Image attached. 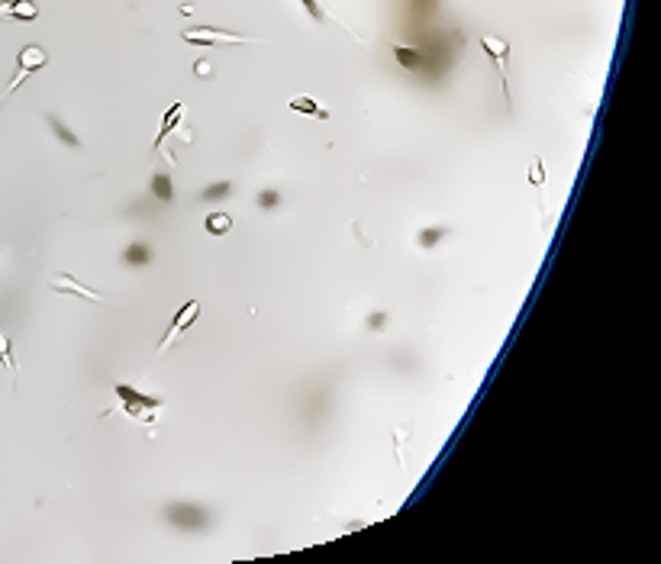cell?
<instances>
[{
	"label": "cell",
	"instance_id": "cell-1",
	"mask_svg": "<svg viewBox=\"0 0 661 564\" xmlns=\"http://www.w3.org/2000/svg\"><path fill=\"white\" fill-rule=\"evenodd\" d=\"M116 396L123 400V413H126L130 420L152 422L155 413L161 410V400H159V396H145V394H139L136 387H130V384H116Z\"/></svg>",
	"mask_w": 661,
	"mask_h": 564
},
{
	"label": "cell",
	"instance_id": "cell-12",
	"mask_svg": "<svg viewBox=\"0 0 661 564\" xmlns=\"http://www.w3.org/2000/svg\"><path fill=\"white\" fill-rule=\"evenodd\" d=\"M49 126H52L55 139H61L68 149H78V145H81V142H78V136H71V132H68V126H61V123H58V116H49Z\"/></svg>",
	"mask_w": 661,
	"mask_h": 564
},
{
	"label": "cell",
	"instance_id": "cell-16",
	"mask_svg": "<svg viewBox=\"0 0 661 564\" xmlns=\"http://www.w3.org/2000/svg\"><path fill=\"white\" fill-rule=\"evenodd\" d=\"M123 258H126V265H149V249L145 245H130Z\"/></svg>",
	"mask_w": 661,
	"mask_h": 564
},
{
	"label": "cell",
	"instance_id": "cell-10",
	"mask_svg": "<svg viewBox=\"0 0 661 564\" xmlns=\"http://www.w3.org/2000/svg\"><path fill=\"white\" fill-rule=\"evenodd\" d=\"M288 107L294 110V113H304V116H313V120H329V110L319 104V100H313V97H290L288 100Z\"/></svg>",
	"mask_w": 661,
	"mask_h": 564
},
{
	"label": "cell",
	"instance_id": "cell-15",
	"mask_svg": "<svg viewBox=\"0 0 661 564\" xmlns=\"http://www.w3.org/2000/svg\"><path fill=\"white\" fill-rule=\"evenodd\" d=\"M152 191H155V197L168 203V200H171V177H168V175H155L152 177Z\"/></svg>",
	"mask_w": 661,
	"mask_h": 564
},
{
	"label": "cell",
	"instance_id": "cell-19",
	"mask_svg": "<svg viewBox=\"0 0 661 564\" xmlns=\"http://www.w3.org/2000/svg\"><path fill=\"white\" fill-rule=\"evenodd\" d=\"M278 203H281V197H278L274 191H261L259 194V206H261V210H271V206H278Z\"/></svg>",
	"mask_w": 661,
	"mask_h": 564
},
{
	"label": "cell",
	"instance_id": "cell-9",
	"mask_svg": "<svg viewBox=\"0 0 661 564\" xmlns=\"http://www.w3.org/2000/svg\"><path fill=\"white\" fill-rule=\"evenodd\" d=\"M181 116H184V104H181V100H175V104H171V107L165 110V116H161L159 136H155V152H161V145H165V139L178 130V123H181Z\"/></svg>",
	"mask_w": 661,
	"mask_h": 564
},
{
	"label": "cell",
	"instance_id": "cell-11",
	"mask_svg": "<svg viewBox=\"0 0 661 564\" xmlns=\"http://www.w3.org/2000/svg\"><path fill=\"white\" fill-rule=\"evenodd\" d=\"M204 229L210 232V236H229V232H233V216L223 213V210H213V213L204 220Z\"/></svg>",
	"mask_w": 661,
	"mask_h": 564
},
{
	"label": "cell",
	"instance_id": "cell-18",
	"mask_svg": "<svg viewBox=\"0 0 661 564\" xmlns=\"http://www.w3.org/2000/svg\"><path fill=\"white\" fill-rule=\"evenodd\" d=\"M300 4H304V10L310 13V20H316V23H323V20H326V13H323V7H319L316 0H300Z\"/></svg>",
	"mask_w": 661,
	"mask_h": 564
},
{
	"label": "cell",
	"instance_id": "cell-17",
	"mask_svg": "<svg viewBox=\"0 0 661 564\" xmlns=\"http://www.w3.org/2000/svg\"><path fill=\"white\" fill-rule=\"evenodd\" d=\"M529 177H532V187H536V191H542V187H545V165H542V158H539V155L532 158Z\"/></svg>",
	"mask_w": 661,
	"mask_h": 564
},
{
	"label": "cell",
	"instance_id": "cell-6",
	"mask_svg": "<svg viewBox=\"0 0 661 564\" xmlns=\"http://www.w3.org/2000/svg\"><path fill=\"white\" fill-rule=\"evenodd\" d=\"M0 16L4 20H23L32 23L39 16V4L36 0H0Z\"/></svg>",
	"mask_w": 661,
	"mask_h": 564
},
{
	"label": "cell",
	"instance_id": "cell-2",
	"mask_svg": "<svg viewBox=\"0 0 661 564\" xmlns=\"http://www.w3.org/2000/svg\"><path fill=\"white\" fill-rule=\"evenodd\" d=\"M181 39H184V42H190V46H200V49L239 46V42H249V36H242V32L216 30V26H190V30H181Z\"/></svg>",
	"mask_w": 661,
	"mask_h": 564
},
{
	"label": "cell",
	"instance_id": "cell-8",
	"mask_svg": "<svg viewBox=\"0 0 661 564\" xmlns=\"http://www.w3.org/2000/svg\"><path fill=\"white\" fill-rule=\"evenodd\" d=\"M52 290H55V294H75V297H81V300H97V303L104 300V294H97V290L78 284L71 275H55L52 277Z\"/></svg>",
	"mask_w": 661,
	"mask_h": 564
},
{
	"label": "cell",
	"instance_id": "cell-14",
	"mask_svg": "<svg viewBox=\"0 0 661 564\" xmlns=\"http://www.w3.org/2000/svg\"><path fill=\"white\" fill-rule=\"evenodd\" d=\"M445 236H449V229L445 226H433V229H426L423 236H419V245H423V249H433V245L442 242Z\"/></svg>",
	"mask_w": 661,
	"mask_h": 564
},
{
	"label": "cell",
	"instance_id": "cell-3",
	"mask_svg": "<svg viewBox=\"0 0 661 564\" xmlns=\"http://www.w3.org/2000/svg\"><path fill=\"white\" fill-rule=\"evenodd\" d=\"M481 49H484V55L490 61H494L497 75H500V87H503V100H507V107L513 104V97H509V84H507V75H509V42L500 36H490V32H481L478 36Z\"/></svg>",
	"mask_w": 661,
	"mask_h": 564
},
{
	"label": "cell",
	"instance_id": "cell-7",
	"mask_svg": "<svg viewBox=\"0 0 661 564\" xmlns=\"http://www.w3.org/2000/svg\"><path fill=\"white\" fill-rule=\"evenodd\" d=\"M168 519H171V522H175V526H184V529H197V526H204L206 513L200 510V506L175 503V506H168Z\"/></svg>",
	"mask_w": 661,
	"mask_h": 564
},
{
	"label": "cell",
	"instance_id": "cell-20",
	"mask_svg": "<svg viewBox=\"0 0 661 564\" xmlns=\"http://www.w3.org/2000/svg\"><path fill=\"white\" fill-rule=\"evenodd\" d=\"M229 191H233V187H229V181H223L220 187H206V191H204V200H216V197H226Z\"/></svg>",
	"mask_w": 661,
	"mask_h": 564
},
{
	"label": "cell",
	"instance_id": "cell-5",
	"mask_svg": "<svg viewBox=\"0 0 661 564\" xmlns=\"http://www.w3.org/2000/svg\"><path fill=\"white\" fill-rule=\"evenodd\" d=\"M197 320H200V303H197V300H187V303H184L181 310L175 313V320H171V326H168V332H165V336H161V342H159V351H165L168 345L175 342L178 336H184V332H187V329L194 326V322H197Z\"/></svg>",
	"mask_w": 661,
	"mask_h": 564
},
{
	"label": "cell",
	"instance_id": "cell-13",
	"mask_svg": "<svg viewBox=\"0 0 661 564\" xmlns=\"http://www.w3.org/2000/svg\"><path fill=\"white\" fill-rule=\"evenodd\" d=\"M0 365L7 368L10 374H16V361H13V345H10V339L0 332Z\"/></svg>",
	"mask_w": 661,
	"mask_h": 564
},
{
	"label": "cell",
	"instance_id": "cell-4",
	"mask_svg": "<svg viewBox=\"0 0 661 564\" xmlns=\"http://www.w3.org/2000/svg\"><path fill=\"white\" fill-rule=\"evenodd\" d=\"M49 65V55H46V49H39V46H23L20 49V55H16V75H13V81H10V87H7V94H13L16 87L23 84L30 75H36V71H42Z\"/></svg>",
	"mask_w": 661,
	"mask_h": 564
}]
</instances>
